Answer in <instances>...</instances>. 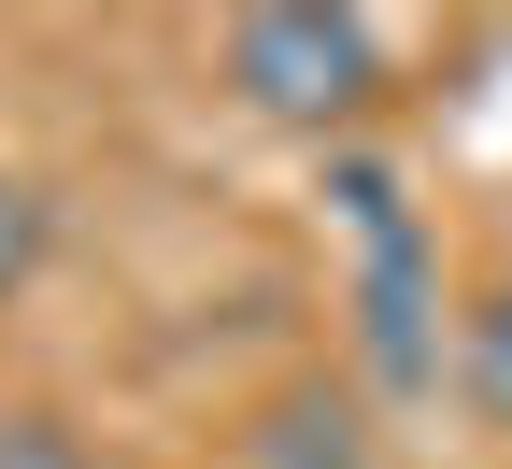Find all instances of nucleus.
<instances>
[{
	"instance_id": "obj_1",
	"label": "nucleus",
	"mask_w": 512,
	"mask_h": 469,
	"mask_svg": "<svg viewBox=\"0 0 512 469\" xmlns=\"http://www.w3.org/2000/svg\"><path fill=\"white\" fill-rule=\"evenodd\" d=\"M228 86H242V114L328 143L370 114L384 43H370V15H328V0H256V15H228Z\"/></svg>"
},
{
	"instance_id": "obj_2",
	"label": "nucleus",
	"mask_w": 512,
	"mask_h": 469,
	"mask_svg": "<svg viewBox=\"0 0 512 469\" xmlns=\"http://www.w3.org/2000/svg\"><path fill=\"white\" fill-rule=\"evenodd\" d=\"M256 469H370V427H356V398H328V384L271 398V413H256Z\"/></svg>"
},
{
	"instance_id": "obj_3",
	"label": "nucleus",
	"mask_w": 512,
	"mask_h": 469,
	"mask_svg": "<svg viewBox=\"0 0 512 469\" xmlns=\"http://www.w3.org/2000/svg\"><path fill=\"white\" fill-rule=\"evenodd\" d=\"M456 398L512 441V285H498V299H470V327H456Z\"/></svg>"
},
{
	"instance_id": "obj_4",
	"label": "nucleus",
	"mask_w": 512,
	"mask_h": 469,
	"mask_svg": "<svg viewBox=\"0 0 512 469\" xmlns=\"http://www.w3.org/2000/svg\"><path fill=\"white\" fill-rule=\"evenodd\" d=\"M0 469H86V441L57 427V413H29V398H15V413H0Z\"/></svg>"
},
{
	"instance_id": "obj_5",
	"label": "nucleus",
	"mask_w": 512,
	"mask_h": 469,
	"mask_svg": "<svg viewBox=\"0 0 512 469\" xmlns=\"http://www.w3.org/2000/svg\"><path fill=\"white\" fill-rule=\"evenodd\" d=\"M29 271H43V199H29L15 171H0V299H15Z\"/></svg>"
}]
</instances>
